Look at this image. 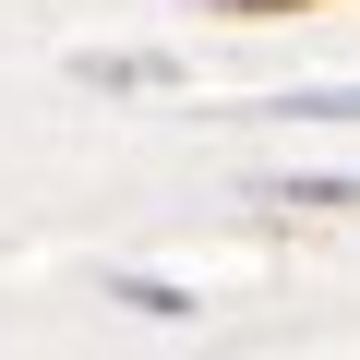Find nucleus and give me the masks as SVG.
I'll list each match as a JSON object with an SVG mask.
<instances>
[{
    "mask_svg": "<svg viewBox=\"0 0 360 360\" xmlns=\"http://www.w3.org/2000/svg\"><path fill=\"white\" fill-rule=\"evenodd\" d=\"M276 205H348L360 217V168H300V180H276Z\"/></svg>",
    "mask_w": 360,
    "mask_h": 360,
    "instance_id": "1",
    "label": "nucleus"
},
{
    "mask_svg": "<svg viewBox=\"0 0 360 360\" xmlns=\"http://www.w3.org/2000/svg\"><path fill=\"white\" fill-rule=\"evenodd\" d=\"M120 300H132V312H156V324H180V312H193V300H180V288H156V276H120Z\"/></svg>",
    "mask_w": 360,
    "mask_h": 360,
    "instance_id": "3",
    "label": "nucleus"
},
{
    "mask_svg": "<svg viewBox=\"0 0 360 360\" xmlns=\"http://www.w3.org/2000/svg\"><path fill=\"white\" fill-rule=\"evenodd\" d=\"M229 13H312V0H229Z\"/></svg>",
    "mask_w": 360,
    "mask_h": 360,
    "instance_id": "4",
    "label": "nucleus"
},
{
    "mask_svg": "<svg viewBox=\"0 0 360 360\" xmlns=\"http://www.w3.org/2000/svg\"><path fill=\"white\" fill-rule=\"evenodd\" d=\"M264 120H360V84H336V96H276Z\"/></svg>",
    "mask_w": 360,
    "mask_h": 360,
    "instance_id": "2",
    "label": "nucleus"
}]
</instances>
